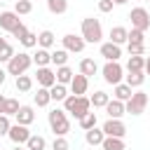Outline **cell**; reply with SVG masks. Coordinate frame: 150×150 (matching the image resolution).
I'll return each mask as SVG.
<instances>
[{
  "mask_svg": "<svg viewBox=\"0 0 150 150\" xmlns=\"http://www.w3.org/2000/svg\"><path fill=\"white\" fill-rule=\"evenodd\" d=\"M63 110L70 112L75 120H82L87 112H91V101H89L87 96H75V94H70V96L63 101Z\"/></svg>",
  "mask_w": 150,
  "mask_h": 150,
  "instance_id": "cell-1",
  "label": "cell"
},
{
  "mask_svg": "<svg viewBox=\"0 0 150 150\" xmlns=\"http://www.w3.org/2000/svg\"><path fill=\"white\" fill-rule=\"evenodd\" d=\"M47 122H49V129L54 131V136H68V131H70V120H68L66 110L54 108V110L47 115Z\"/></svg>",
  "mask_w": 150,
  "mask_h": 150,
  "instance_id": "cell-2",
  "label": "cell"
},
{
  "mask_svg": "<svg viewBox=\"0 0 150 150\" xmlns=\"http://www.w3.org/2000/svg\"><path fill=\"white\" fill-rule=\"evenodd\" d=\"M33 66V54H28V52H19V54H14L12 56V61L7 63V75H14V77H19V75H26V70Z\"/></svg>",
  "mask_w": 150,
  "mask_h": 150,
  "instance_id": "cell-3",
  "label": "cell"
},
{
  "mask_svg": "<svg viewBox=\"0 0 150 150\" xmlns=\"http://www.w3.org/2000/svg\"><path fill=\"white\" fill-rule=\"evenodd\" d=\"M82 38H84V42H91V45L101 42V40H103L101 21H98V19H94V16L82 19Z\"/></svg>",
  "mask_w": 150,
  "mask_h": 150,
  "instance_id": "cell-4",
  "label": "cell"
},
{
  "mask_svg": "<svg viewBox=\"0 0 150 150\" xmlns=\"http://www.w3.org/2000/svg\"><path fill=\"white\" fill-rule=\"evenodd\" d=\"M101 75H103V80L108 84L115 87V84H120L124 80V68H122L120 61H105V66L101 68Z\"/></svg>",
  "mask_w": 150,
  "mask_h": 150,
  "instance_id": "cell-5",
  "label": "cell"
},
{
  "mask_svg": "<svg viewBox=\"0 0 150 150\" xmlns=\"http://www.w3.org/2000/svg\"><path fill=\"white\" fill-rule=\"evenodd\" d=\"M129 19H131V28H136V30L145 33L150 28V14H148L145 7H134L131 14H129Z\"/></svg>",
  "mask_w": 150,
  "mask_h": 150,
  "instance_id": "cell-6",
  "label": "cell"
},
{
  "mask_svg": "<svg viewBox=\"0 0 150 150\" xmlns=\"http://www.w3.org/2000/svg\"><path fill=\"white\" fill-rule=\"evenodd\" d=\"M124 105H127V112L129 115H141L145 110V105H148V94L145 91H134V96Z\"/></svg>",
  "mask_w": 150,
  "mask_h": 150,
  "instance_id": "cell-7",
  "label": "cell"
},
{
  "mask_svg": "<svg viewBox=\"0 0 150 150\" xmlns=\"http://www.w3.org/2000/svg\"><path fill=\"white\" fill-rule=\"evenodd\" d=\"M61 42H63V49L68 52V54H80L82 49H84V38L82 35H75V33H68V35H63L61 38Z\"/></svg>",
  "mask_w": 150,
  "mask_h": 150,
  "instance_id": "cell-8",
  "label": "cell"
},
{
  "mask_svg": "<svg viewBox=\"0 0 150 150\" xmlns=\"http://www.w3.org/2000/svg\"><path fill=\"white\" fill-rule=\"evenodd\" d=\"M101 129L105 136H112V138H124V134H127V124L122 120H110V117L103 122Z\"/></svg>",
  "mask_w": 150,
  "mask_h": 150,
  "instance_id": "cell-9",
  "label": "cell"
},
{
  "mask_svg": "<svg viewBox=\"0 0 150 150\" xmlns=\"http://www.w3.org/2000/svg\"><path fill=\"white\" fill-rule=\"evenodd\" d=\"M19 26H21V19H19V14H16L14 9H5V12H0V28H2V30L14 33Z\"/></svg>",
  "mask_w": 150,
  "mask_h": 150,
  "instance_id": "cell-10",
  "label": "cell"
},
{
  "mask_svg": "<svg viewBox=\"0 0 150 150\" xmlns=\"http://www.w3.org/2000/svg\"><path fill=\"white\" fill-rule=\"evenodd\" d=\"M35 80H38V87L52 89V87L56 84V70H52L49 66H45V68H38V70H35Z\"/></svg>",
  "mask_w": 150,
  "mask_h": 150,
  "instance_id": "cell-11",
  "label": "cell"
},
{
  "mask_svg": "<svg viewBox=\"0 0 150 150\" xmlns=\"http://www.w3.org/2000/svg\"><path fill=\"white\" fill-rule=\"evenodd\" d=\"M30 136H33V134H30L28 127H23V124H12V129H9V134H7V138H9L14 145H26Z\"/></svg>",
  "mask_w": 150,
  "mask_h": 150,
  "instance_id": "cell-12",
  "label": "cell"
},
{
  "mask_svg": "<svg viewBox=\"0 0 150 150\" xmlns=\"http://www.w3.org/2000/svg\"><path fill=\"white\" fill-rule=\"evenodd\" d=\"M68 89H70V94H75V96H84L87 89H89V77H84L82 73H77V75L73 77V82L68 84Z\"/></svg>",
  "mask_w": 150,
  "mask_h": 150,
  "instance_id": "cell-13",
  "label": "cell"
},
{
  "mask_svg": "<svg viewBox=\"0 0 150 150\" xmlns=\"http://www.w3.org/2000/svg\"><path fill=\"white\" fill-rule=\"evenodd\" d=\"M101 56L105 61H120L122 56V47L115 42H101Z\"/></svg>",
  "mask_w": 150,
  "mask_h": 150,
  "instance_id": "cell-14",
  "label": "cell"
},
{
  "mask_svg": "<svg viewBox=\"0 0 150 150\" xmlns=\"http://www.w3.org/2000/svg\"><path fill=\"white\" fill-rule=\"evenodd\" d=\"M103 110L108 112L110 120H122V115H127V105H124L122 101H117V98H110L108 105H105Z\"/></svg>",
  "mask_w": 150,
  "mask_h": 150,
  "instance_id": "cell-15",
  "label": "cell"
},
{
  "mask_svg": "<svg viewBox=\"0 0 150 150\" xmlns=\"http://www.w3.org/2000/svg\"><path fill=\"white\" fill-rule=\"evenodd\" d=\"M16 117V124H23V127H30L33 120H35V112H33V105H21L19 112L14 115Z\"/></svg>",
  "mask_w": 150,
  "mask_h": 150,
  "instance_id": "cell-16",
  "label": "cell"
},
{
  "mask_svg": "<svg viewBox=\"0 0 150 150\" xmlns=\"http://www.w3.org/2000/svg\"><path fill=\"white\" fill-rule=\"evenodd\" d=\"M110 42H115V45H127L129 42V30L124 28V26H112L110 28Z\"/></svg>",
  "mask_w": 150,
  "mask_h": 150,
  "instance_id": "cell-17",
  "label": "cell"
},
{
  "mask_svg": "<svg viewBox=\"0 0 150 150\" xmlns=\"http://www.w3.org/2000/svg\"><path fill=\"white\" fill-rule=\"evenodd\" d=\"M33 63H35L38 68H45V66H49V63H52V52H49V49H42V47H38V52L33 54Z\"/></svg>",
  "mask_w": 150,
  "mask_h": 150,
  "instance_id": "cell-18",
  "label": "cell"
},
{
  "mask_svg": "<svg viewBox=\"0 0 150 150\" xmlns=\"http://www.w3.org/2000/svg\"><path fill=\"white\" fill-rule=\"evenodd\" d=\"M84 141H87L89 145H101V143L105 141V134H103V129H98V127H94V129H89V131H84Z\"/></svg>",
  "mask_w": 150,
  "mask_h": 150,
  "instance_id": "cell-19",
  "label": "cell"
},
{
  "mask_svg": "<svg viewBox=\"0 0 150 150\" xmlns=\"http://www.w3.org/2000/svg\"><path fill=\"white\" fill-rule=\"evenodd\" d=\"M131 96H134V89H131L127 82H120V84H115V98H117V101L127 103Z\"/></svg>",
  "mask_w": 150,
  "mask_h": 150,
  "instance_id": "cell-20",
  "label": "cell"
},
{
  "mask_svg": "<svg viewBox=\"0 0 150 150\" xmlns=\"http://www.w3.org/2000/svg\"><path fill=\"white\" fill-rule=\"evenodd\" d=\"M127 73H145V59L143 56H129Z\"/></svg>",
  "mask_w": 150,
  "mask_h": 150,
  "instance_id": "cell-21",
  "label": "cell"
},
{
  "mask_svg": "<svg viewBox=\"0 0 150 150\" xmlns=\"http://www.w3.org/2000/svg\"><path fill=\"white\" fill-rule=\"evenodd\" d=\"M80 73H82L84 77H91V75H96V73H98V66H96V61H94V59H89V56H87V59H82V61H80Z\"/></svg>",
  "mask_w": 150,
  "mask_h": 150,
  "instance_id": "cell-22",
  "label": "cell"
},
{
  "mask_svg": "<svg viewBox=\"0 0 150 150\" xmlns=\"http://www.w3.org/2000/svg\"><path fill=\"white\" fill-rule=\"evenodd\" d=\"M73 77H75V73H73V68H68V66H61V68H56V82L59 84H70L73 82Z\"/></svg>",
  "mask_w": 150,
  "mask_h": 150,
  "instance_id": "cell-23",
  "label": "cell"
},
{
  "mask_svg": "<svg viewBox=\"0 0 150 150\" xmlns=\"http://www.w3.org/2000/svg\"><path fill=\"white\" fill-rule=\"evenodd\" d=\"M14 54H16V52H14V47H12L5 38H0V63H9Z\"/></svg>",
  "mask_w": 150,
  "mask_h": 150,
  "instance_id": "cell-24",
  "label": "cell"
},
{
  "mask_svg": "<svg viewBox=\"0 0 150 150\" xmlns=\"http://www.w3.org/2000/svg\"><path fill=\"white\" fill-rule=\"evenodd\" d=\"M54 33L52 30H40L38 33V47H42V49H52L54 47Z\"/></svg>",
  "mask_w": 150,
  "mask_h": 150,
  "instance_id": "cell-25",
  "label": "cell"
},
{
  "mask_svg": "<svg viewBox=\"0 0 150 150\" xmlns=\"http://www.w3.org/2000/svg\"><path fill=\"white\" fill-rule=\"evenodd\" d=\"M33 101H35V105H38V108H45V105H49V103H52V94H49V89H45V87H38V94L33 96Z\"/></svg>",
  "mask_w": 150,
  "mask_h": 150,
  "instance_id": "cell-26",
  "label": "cell"
},
{
  "mask_svg": "<svg viewBox=\"0 0 150 150\" xmlns=\"http://www.w3.org/2000/svg\"><path fill=\"white\" fill-rule=\"evenodd\" d=\"M49 94H52V101H61V103L70 96V94H68V87H66V84H59V82L49 89Z\"/></svg>",
  "mask_w": 150,
  "mask_h": 150,
  "instance_id": "cell-27",
  "label": "cell"
},
{
  "mask_svg": "<svg viewBox=\"0 0 150 150\" xmlns=\"http://www.w3.org/2000/svg\"><path fill=\"white\" fill-rule=\"evenodd\" d=\"M89 101H91V105H94V110H96V108H105V105H108V101H110V96H108L103 89H98V91H94V94H91V98H89Z\"/></svg>",
  "mask_w": 150,
  "mask_h": 150,
  "instance_id": "cell-28",
  "label": "cell"
},
{
  "mask_svg": "<svg viewBox=\"0 0 150 150\" xmlns=\"http://www.w3.org/2000/svg\"><path fill=\"white\" fill-rule=\"evenodd\" d=\"M103 150H127L124 145V138H112V136H105V141L101 143Z\"/></svg>",
  "mask_w": 150,
  "mask_h": 150,
  "instance_id": "cell-29",
  "label": "cell"
},
{
  "mask_svg": "<svg viewBox=\"0 0 150 150\" xmlns=\"http://www.w3.org/2000/svg\"><path fill=\"white\" fill-rule=\"evenodd\" d=\"M124 82H127L131 89H138V87L145 82V73H127V75H124Z\"/></svg>",
  "mask_w": 150,
  "mask_h": 150,
  "instance_id": "cell-30",
  "label": "cell"
},
{
  "mask_svg": "<svg viewBox=\"0 0 150 150\" xmlns=\"http://www.w3.org/2000/svg\"><path fill=\"white\" fill-rule=\"evenodd\" d=\"M14 84H16V89L21 94H26V91L33 89V77L30 75H19V77H14Z\"/></svg>",
  "mask_w": 150,
  "mask_h": 150,
  "instance_id": "cell-31",
  "label": "cell"
},
{
  "mask_svg": "<svg viewBox=\"0 0 150 150\" xmlns=\"http://www.w3.org/2000/svg\"><path fill=\"white\" fill-rule=\"evenodd\" d=\"M52 63L56 66V68H61V66H68V52L61 47V49H54L52 52Z\"/></svg>",
  "mask_w": 150,
  "mask_h": 150,
  "instance_id": "cell-32",
  "label": "cell"
},
{
  "mask_svg": "<svg viewBox=\"0 0 150 150\" xmlns=\"http://www.w3.org/2000/svg\"><path fill=\"white\" fill-rule=\"evenodd\" d=\"M47 9L52 14H63L68 9V0H47Z\"/></svg>",
  "mask_w": 150,
  "mask_h": 150,
  "instance_id": "cell-33",
  "label": "cell"
},
{
  "mask_svg": "<svg viewBox=\"0 0 150 150\" xmlns=\"http://www.w3.org/2000/svg\"><path fill=\"white\" fill-rule=\"evenodd\" d=\"M26 148H28V150H45V148H47V141H45L42 136H38V134H33V136L28 138V143H26Z\"/></svg>",
  "mask_w": 150,
  "mask_h": 150,
  "instance_id": "cell-34",
  "label": "cell"
},
{
  "mask_svg": "<svg viewBox=\"0 0 150 150\" xmlns=\"http://www.w3.org/2000/svg\"><path fill=\"white\" fill-rule=\"evenodd\" d=\"M19 108H21V105H19V101H16V98H7V101H5V108H2V115L14 117V115L19 112Z\"/></svg>",
  "mask_w": 150,
  "mask_h": 150,
  "instance_id": "cell-35",
  "label": "cell"
},
{
  "mask_svg": "<svg viewBox=\"0 0 150 150\" xmlns=\"http://www.w3.org/2000/svg\"><path fill=\"white\" fill-rule=\"evenodd\" d=\"M77 122H80V127H82L84 131H89V129H94V127H96V122H98V120H96V112H87V115H84L82 120H77Z\"/></svg>",
  "mask_w": 150,
  "mask_h": 150,
  "instance_id": "cell-36",
  "label": "cell"
},
{
  "mask_svg": "<svg viewBox=\"0 0 150 150\" xmlns=\"http://www.w3.org/2000/svg\"><path fill=\"white\" fill-rule=\"evenodd\" d=\"M14 12L21 16V14H30L33 12V2L30 0H19V2H14Z\"/></svg>",
  "mask_w": 150,
  "mask_h": 150,
  "instance_id": "cell-37",
  "label": "cell"
},
{
  "mask_svg": "<svg viewBox=\"0 0 150 150\" xmlns=\"http://www.w3.org/2000/svg\"><path fill=\"white\" fill-rule=\"evenodd\" d=\"M127 52H129V56H143L145 45L143 42H127Z\"/></svg>",
  "mask_w": 150,
  "mask_h": 150,
  "instance_id": "cell-38",
  "label": "cell"
},
{
  "mask_svg": "<svg viewBox=\"0 0 150 150\" xmlns=\"http://www.w3.org/2000/svg\"><path fill=\"white\" fill-rule=\"evenodd\" d=\"M19 42H21V45H23L26 49H30V47H38V33L28 30V33H26V35H23V38H21Z\"/></svg>",
  "mask_w": 150,
  "mask_h": 150,
  "instance_id": "cell-39",
  "label": "cell"
},
{
  "mask_svg": "<svg viewBox=\"0 0 150 150\" xmlns=\"http://www.w3.org/2000/svg\"><path fill=\"white\" fill-rule=\"evenodd\" d=\"M52 150H70V143L66 141V136H54Z\"/></svg>",
  "mask_w": 150,
  "mask_h": 150,
  "instance_id": "cell-40",
  "label": "cell"
},
{
  "mask_svg": "<svg viewBox=\"0 0 150 150\" xmlns=\"http://www.w3.org/2000/svg\"><path fill=\"white\" fill-rule=\"evenodd\" d=\"M129 42H143V45H145V33L131 28V30H129Z\"/></svg>",
  "mask_w": 150,
  "mask_h": 150,
  "instance_id": "cell-41",
  "label": "cell"
},
{
  "mask_svg": "<svg viewBox=\"0 0 150 150\" xmlns=\"http://www.w3.org/2000/svg\"><path fill=\"white\" fill-rule=\"evenodd\" d=\"M9 129H12L9 117H7V115H0V136H7V134H9Z\"/></svg>",
  "mask_w": 150,
  "mask_h": 150,
  "instance_id": "cell-42",
  "label": "cell"
},
{
  "mask_svg": "<svg viewBox=\"0 0 150 150\" xmlns=\"http://www.w3.org/2000/svg\"><path fill=\"white\" fill-rule=\"evenodd\" d=\"M112 0H98V12H103V14H108V12H112Z\"/></svg>",
  "mask_w": 150,
  "mask_h": 150,
  "instance_id": "cell-43",
  "label": "cell"
},
{
  "mask_svg": "<svg viewBox=\"0 0 150 150\" xmlns=\"http://www.w3.org/2000/svg\"><path fill=\"white\" fill-rule=\"evenodd\" d=\"M26 33H28V28H26V26H23V23H21V26H19V28H16V30H14V33H12V35H14V38H19V40H21V38H23V35H26Z\"/></svg>",
  "mask_w": 150,
  "mask_h": 150,
  "instance_id": "cell-44",
  "label": "cell"
},
{
  "mask_svg": "<svg viewBox=\"0 0 150 150\" xmlns=\"http://www.w3.org/2000/svg\"><path fill=\"white\" fill-rule=\"evenodd\" d=\"M5 80H7V70H5V68H0V87L5 84Z\"/></svg>",
  "mask_w": 150,
  "mask_h": 150,
  "instance_id": "cell-45",
  "label": "cell"
},
{
  "mask_svg": "<svg viewBox=\"0 0 150 150\" xmlns=\"http://www.w3.org/2000/svg\"><path fill=\"white\" fill-rule=\"evenodd\" d=\"M145 75H150V56L145 59Z\"/></svg>",
  "mask_w": 150,
  "mask_h": 150,
  "instance_id": "cell-46",
  "label": "cell"
},
{
  "mask_svg": "<svg viewBox=\"0 0 150 150\" xmlns=\"http://www.w3.org/2000/svg\"><path fill=\"white\" fill-rule=\"evenodd\" d=\"M5 101H7V98H5L2 94H0V115H2V108H5Z\"/></svg>",
  "mask_w": 150,
  "mask_h": 150,
  "instance_id": "cell-47",
  "label": "cell"
},
{
  "mask_svg": "<svg viewBox=\"0 0 150 150\" xmlns=\"http://www.w3.org/2000/svg\"><path fill=\"white\" fill-rule=\"evenodd\" d=\"M112 2H115V5H127L129 0H112Z\"/></svg>",
  "mask_w": 150,
  "mask_h": 150,
  "instance_id": "cell-48",
  "label": "cell"
},
{
  "mask_svg": "<svg viewBox=\"0 0 150 150\" xmlns=\"http://www.w3.org/2000/svg\"><path fill=\"white\" fill-rule=\"evenodd\" d=\"M12 150H28V148H23V145H14Z\"/></svg>",
  "mask_w": 150,
  "mask_h": 150,
  "instance_id": "cell-49",
  "label": "cell"
},
{
  "mask_svg": "<svg viewBox=\"0 0 150 150\" xmlns=\"http://www.w3.org/2000/svg\"><path fill=\"white\" fill-rule=\"evenodd\" d=\"M14 2H19V0H14Z\"/></svg>",
  "mask_w": 150,
  "mask_h": 150,
  "instance_id": "cell-50",
  "label": "cell"
}]
</instances>
